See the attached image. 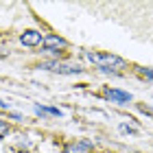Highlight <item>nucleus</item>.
<instances>
[{
  "mask_svg": "<svg viewBox=\"0 0 153 153\" xmlns=\"http://www.w3.org/2000/svg\"><path fill=\"white\" fill-rule=\"evenodd\" d=\"M85 59L92 61L94 66H99L101 70H120V68H127V61L118 55L112 53H92V51H85Z\"/></svg>",
  "mask_w": 153,
  "mask_h": 153,
  "instance_id": "f257e3e1",
  "label": "nucleus"
},
{
  "mask_svg": "<svg viewBox=\"0 0 153 153\" xmlns=\"http://www.w3.org/2000/svg\"><path fill=\"white\" fill-rule=\"evenodd\" d=\"M39 68H44V70H53V72H59V74H79V72H81L79 66H68V64H59V61H44Z\"/></svg>",
  "mask_w": 153,
  "mask_h": 153,
  "instance_id": "f03ea898",
  "label": "nucleus"
},
{
  "mask_svg": "<svg viewBox=\"0 0 153 153\" xmlns=\"http://www.w3.org/2000/svg\"><path fill=\"white\" fill-rule=\"evenodd\" d=\"M42 44H44V48L48 53H61L64 48H68V42L64 37H59V35H46Z\"/></svg>",
  "mask_w": 153,
  "mask_h": 153,
  "instance_id": "7ed1b4c3",
  "label": "nucleus"
},
{
  "mask_svg": "<svg viewBox=\"0 0 153 153\" xmlns=\"http://www.w3.org/2000/svg\"><path fill=\"white\" fill-rule=\"evenodd\" d=\"M103 96L114 103H129L131 101V94L129 92H123V90H116V88H105L103 90Z\"/></svg>",
  "mask_w": 153,
  "mask_h": 153,
  "instance_id": "20e7f679",
  "label": "nucleus"
},
{
  "mask_svg": "<svg viewBox=\"0 0 153 153\" xmlns=\"http://www.w3.org/2000/svg\"><path fill=\"white\" fill-rule=\"evenodd\" d=\"M94 144L90 140H79V142H68L64 147V153H90Z\"/></svg>",
  "mask_w": 153,
  "mask_h": 153,
  "instance_id": "39448f33",
  "label": "nucleus"
},
{
  "mask_svg": "<svg viewBox=\"0 0 153 153\" xmlns=\"http://www.w3.org/2000/svg\"><path fill=\"white\" fill-rule=\"evenodd\" d=\"M20 42H22L24 46L33 48V46L42 44V42H44V37H42V33H39V31H24L22 35H20Z\"/></svg>",
  "mask_w": 153,
  "mask_h": 153,
  "instance_id": "423d86ee",
  "label": "nucleus"
},
{
  "mask_svg": "<svg viewBox=\"0 0 153 153\" xmlns=\"http://www.w3.org/2000/svg\"><path fill=\"white\" fill-rule=\"evenodd\" d=\"M37 114H51V116H61V109L57 107H44V105H35Z\"/></svg>",
  "mask_w": 153,
  "mask_h": 153,
  "instance_id": "0eeeda50",
  "label": "nucleus"
},
{
  "mask_svg": "<svg viewBox=\"0 0 153 153\" xmlns=\"http://www.w3.org/2000/svg\"><path fill=\"white\" fill-rule=\"evenodd\" d=\"M142 76H147V79H153V68H138Z\"/></svg>",
  "mask_w": 153,
  "mask_h": 153,
  "instance_id": "6e6552de",
  "label": "nucleus"
},
{
  "mask_svg": "<svg viewBox=\"0 0 153 153\" xmlns=\"http://www.w3.org/2000/svg\"><path fill=\"white\" fill-rule=\"evenodd\" d=\"M7 134H9V125H7L4 120H0V138H4Z\"/></svg>",
  "mask_w": 153,
  "mask_h": 153,
  "instance_id": "1a4fd4ad",
  "label": "nucleus"
},
{
  "mask_svg": "<svg viewBox=\"0 0 153 153\" xmlns=\"http://www.w3.org/2000/svg\"><path fill=\"white\" fill-rule=\"evenodd\" d=\"M0 107H7V103H4V101H0Z\"/></svg>",
  "mask_w": 153,
  "mask_h": 153,
  "instance_id": "9d476101",
  "label": "nucleus"
},
{
  "mask_svg": "<svg viewBox=\"0 0 153 153\" xmlns=\"http://www.w3.org/2000/svg\"><path fill=\"white\" fill-rule=\"evenodd\" d=\"M101 153H105V151H101Z\"/></svg>",
  "mask_w": 153,
  "mask_h": 153,
  "instance_id": "9b49d317",
  "label": "nucleus"
}]
</instances>
